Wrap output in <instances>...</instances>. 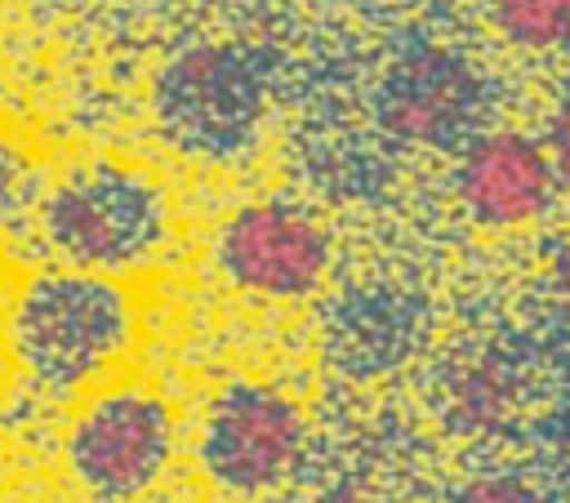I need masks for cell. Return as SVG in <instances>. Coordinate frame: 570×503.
<instances>
[{"label": "cell", "mask_w": 570, "mask_h": 503, "mask_svg": "<svg viewBox=\"0 0 570 503\" xmlns=\"http://www.w3.org/2000/svg\"><path fill=\"white\" fill-rule=\"evenodd\" d=\"M521 405V383L503 356H468L445 383V414L454 427L490 432L503 427Z\"/></svg>", "instance_id": "cell-9"}, {"label": "cell", "mask_w": 570, "mask_h": 503, "mask_svg": "<svg viewBox=\"0 0 570 503\" xmlns=\"http://www.w3.org/2000/svg\"><path fill=\"white\" fill-rule=\"evenodd\" d=\"M548 160H552V174H557V187H570V93L552 107L548 116Z\"/></svg>", "instance_id": "cell-13"}, {"label": "cell", "mask_w": 570, "mask_h": 503, "mask_svg": "<svg viewBox=\"0 0 570 503\" xmlns=\"http://www.w3.org/2000/svg\"><path fill=\"white\" fill-rule=\"evenodd\" d=\"M307 441L312 423L285 387L240 378L209 401L196 436V458L223 494L254 499L272 494L303 467Z\"/></svg>", "instance_id": "cell-3"}, {"label": "cell", "mask_w": 570, "mask_h": 503, "mask_svg": "<svg viewBox=\"0 0 570 503\" xmlns=\"http://www.w3.org/2000/svg\"><path fill=\"white\" fill-rule=\"evenodd\" d=\"M267 102L263 67L240 45H191L156 80V120L191 156H236Z\"/></svg>", "instance_id": "cell-5"}, {"label": "cell", "mask_w": 570, "mask_h": 503, "mask_svg": "<svg viewBox=\"0 0 570 503\" xmlns=\"http://www.w3.org/2000/svg\"><path fill=\"white\" fill-rule=\"evenodd\" d=\"M138 312L120 276L85 267L36 272L9 312V347L22 374L49 396L98 387L134 347Z\"/></svg>", "instance_id": "cell-1"}, {"label": "cell", "mask_w": 570, "mask_h": 503, "mask_svg": "<svg viewBox=\"0 0 570 503\" xmlns=\"http://www.w3.org/2000/svg\"><path fill=\"white\" fill-rule=\"evenodd\" d=\"M494 31L530 53L570 49V0H485Z\"/></svg>", "instance_id": "cell-10"}, {"label": "cell", "mask_w": 570, "mask_h": 503, "mask_svg": "<svg viewBox=\"0 0 570 503\" xmlns=\"http://www.w3.org/2000/svg\"><path fill=\"white\" fill-rule=\"evenodd\" d=\"M307 503H392L387 494H379L374 485H365V481H334V485H325V490H316Z\"/></svg>", "instance_id": "cell-14"}, {"label": "cell", "mask_w": 570, "mask_h": 503, "mask_svg": "<svg viewBox=\"0 0 570 503\" xmlns=\"http://www.w3.org/2000/svg\"><path fill=\"white\" fill-rule=\"evenodd\" d=\"M36 231L62 267L125 276L169 240L165 187L125 160H80L36 200Z\"/></svg>", "instance_id": "cell-2"}, {"label": "cell", "mask_w": 570, "mask_h": 503, "mask_svg": "<svg viewBox=\"0 0 570 503\" xmlns=\"http://www.w3.org/2000/svg\"><path fill=\"white\" fill-rule=\"evenodd\" d=\"M552 285H557L561 303L570 307V227H566L561 240L552 245Z\"/></svg>", "instance_id": "cell-15"}, {"label": "cell", "mask_w": 570, "mask_h": 503, "mask_svg": "<svg viewBox=\"0 0 570 503\" xmlns=\"http://www.w3.org/2000/svg\"><path fill=\"white\" fill-rule=\"evenodd\" d=\"M334 245L316 214L294 200H245L214 236V263L240 294L294 303L307 298L330 272Z\"/></svg>", "instance_id": "cell-6"}, {"label": "cell", "mask_w": 570, "mask_h": 503, "mask_svg": "<svg viewBox=\"0 0 570 503\" xmlns=\"http://www.w3.org/2000/svg\"><path fill=\"white\" fill-rule=\"evenodd\" d=\"M31 205V183H27V165L18 156V147L0 134V231L13 227Z\"/></svg>", "instance_id": "cell-12"}, {"label": "cell", "mask_w": 570, "mask_h": 503, "mask_svg": "<svg viewBox=\"0 0 570 503\" xmlns=\"http://www.w3.org/2000/svg\"><path fill=\"white\" fill-rule=\"evenodd\" d=\"M174 458V410L142 383L98 387L67 427V467L94 503L147 494Z\"/></svg>", "instance_id": "cell-4"}, {"label": "cell", "mask_w": 570, "mask_h": 503, "mask_svg": "<svg viewBox=\"0 0 570 503\" xmlns=\"http://www.w3.org/2000/svg\"><path fill=\"white\" fill-rule=\"evenodd\" d=\"M454 191L472 223L490 231H517L548 214L557 174L543 138L521 129H485L463 142Z\"/></svg>", "instance_id": "cell-8"}, {"label": "cell", "mask_w": 570, "mask_h": 503, "mask_svg": "<svg viewBox=\"0 0 570 503\" xmlns=\"http://www.w3.org/2000/svg\"><path fill=\"white\" fill-rule=\"evenodd\" d=\"M450 503H552V499L517 472H481V476L463 481L450 494Z\"/></svg>", "instance_id": "cell-11"}, {"label": "cell", "mask_w": 570, "mask_h": 503, "mask_svg": "<svg viewBox=\"0 0 570 503\" xmlns=\"http://www.w3.org/2000/svg\"><path fill=\"white\" fill-rule=\"evenodd\" d=\"M481 111V76L445 45H414L392 58L379 85V120L392 138L419 147L459 142Z\"/></svg>", "instance_id": "cell-7"}]
</instances>
